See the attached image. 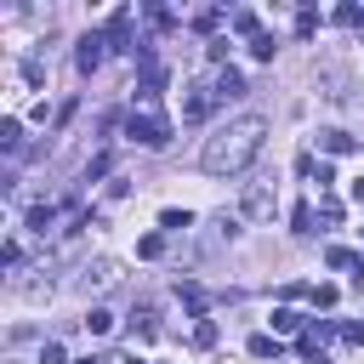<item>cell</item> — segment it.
<instances>
[{
	"label": "cell",
	"instance_id": "16",
	"mask_svg": "<svg viewBox=\"0 0 364 364\" xmlns=\"http://www.w3.org/2000/svg\"><path fill=\"white\" fill-rule=\"evenodd\" d=\"M216 341H222V330H216L210 318H199V324H193V347H216Z\"/></svg>",
	"mask_w": 364,
	"mask_h": 364
},
{
	"label": "cell",
	"instance_id": "9",
	"mask_svg": "<svg viewBox=\"0 0 364 364\" xmlns=\"http://www.w3.org/2000/svg\"><path fill=\"white\" fill-rule=\"evenodd\" d=\"M239 91H245V74L239 68H222L216 74V97H239Z\"/></svg>",
	"mask_w": 364,
	"mask_h": 364
},
{
	"label": "cell",
	"instance_id": "7",
	"mask_svg": "<svg viewBox=\"0 0 364 364\" xmlns=\"http://www.w3.org/2000/svg\"><path fill=\"white\" fill-rule=\"evenodd\" d=\"M228 23H233V34H250V40H256V34H267V28H262V17H256L250 6H239V11L228 17Z\"/></svg>",
	"mask_w": 364,
	"mask_h": 364
},
{
	"label": "cell",
	"instance_id": "18",
	"mask_svg": "<svg viewBox=\"0 0 364 364\" xmlns=\"http://www.w3.org/2000/svg\"><path fill=\"white\" fill-rule=\"evenodd\" d=\"M182 307H188L193 318H205V290H199V284H188V290H182Z\"/></svg>",
	"mask_w": 364,
	"mask_h": 364
},
{
	"label": "cell",
	"instance_id": "14",
	"mask_svg": "<svg viewBox=\"0 0 364 364\" xmlns=\"http://www.w3.org/2000/svg\"><path fill=\"white\" fill-rule=\"evenodd\" d=\"M279 336H250V358H279Z\"/></svg>",
	"mask_w": 364,
	"mask_h": 364
},
{
	"label": "cell",
	"instance_id": "6",
	"mask_svg": "<svg viewBox=\"0 0 364 364\" xmlns=\"http://www.w3.org/2000/svg\"><path fill=\"white\" fill-rule=\"evenodd\" d=\"M51 228H57V205H51V199H40V205H28V233H40V239H46Z\"/></svg>",
	"mask_w": 364,
	"mask_h": 364
},
{
	"label": "cell",
	"instance_id": "26",
	"mask_svg": "<svg viewBox=\"0 0 364 364\" xmlns=\"http://www.w3.org/2000/svg\"><path fill=\"white\" fill-rule=\"evenodd\" d=\"M40 364H63V341H46L40 347Z\"/></svg>",
	"mask_w": 364,
	"mask_h": 364
},
{
	"label": "cell",
	"instance_id": "19",
	"mask_svg": "<svg viewBox=\"0 0 364 364\" xmlns=\"http://www.w3.org/2000/svg\"><path fill=\"white\" fill-rule=\"evenodd\" d=\"M290 228H296V233H313V205H296V210H290Z\"/></svg>",
	"mask_w": 364,
	"mask_h": 364
},
{
	"label": "cell",
	"instance_id": "11",
	"mask_svg": "<svg viewBox=\"0 0 364 364\" xmlns=\"http://www.w3.org/2000/svg\"><path fill=\"white\" fill-rule=\"evenodd\" d=\"M318 148H324V154H347V148H353V136L330 125V131H318Z\"/></svg>",
	"mask_w": 364,
	"mask_h": 364
},
{
	"label": "cell",
	"instance_id": "29",
	"mask_svg": "<svg viewBox=\"0 0 364 364\" xmlns=\"http://www.w3.org/2000/svg\"><path fill=\"white\" fill-rule=\"evenodd\" d=\"M125 364H142V358H136V353H125Z\"/></svg>",
	"mask_w": 364,
	"mask_h": 364
},
{
	"label": "cell",
	"instance_id": "27",
	"mask_svg": "<svg viewBox=\"0 0 364 364\" xmlns=\"http://www.w3.org/2000/svg\"><path fill=\"white\" fill-rule=\"evenodd\" d=\"M353 205H364V176H358V182H353Z\"/></svg>",
	"mask_w": 364,
	"mask_h": 364
},
{
	"label": "cell",
	"instance_id": "22",
	"mask_svg": "<svg viewBox=\"0 0 364 364\" xmlns=\"http://www.w3.org/2000/svg\"><path fill=\"white\" fill-rule=\"evenodd\" d=\"M307 296H313V307H336V284H313Z\"/></svg>",
	"mask_w": 364,
	"mask_h": 364
},
{
	"label": "cell",
	"instance_id": "28",
	"mask_svg": "<svg viewBox=\"0 0 364 364\" xmlns=\"http://www.w3.org/2000/svg\"><path fill=\"white\" fill-rule=\"evenodd\" d=\"M74 364H108V358H74Z\"/></svg>",
	"mask_w": 364,
	"mask_h": 364
},
{
	"label": "cell",
	"instance_id": "8",
	"mask_svg": "<svg viewBox=\"0 0 364 364\" xmlns=\"http://www.w3.org/2000/svg\"><path fill=\"white\" fill-rule=\"evenodd\" d=\"M290 330H307V318H301L296 307H279V313H273V336H290Z\"/></svg>",
	"mask_w": 364,
	"mask_h": 364
},
{
	"label": "cell",
	"instance_id": "17",
	"mask_svg": "<svg viewBox=\"0 0 364 364\" xmlns=\"http://www.w3.org/2000/svg\"><path fill=\"white\" fill-rule=\"evenodd\" d=\"M159 228H165V233H182V228H193V216H188V210H165Z\"/></svg>",
	"mask_w": 364,
	"mask_h": 364
},
{
	"label": "cell",
	"instance_id": "4",
	"mask_svg": "<svg viewBox=\"0 0 364 364\" xmlns=\"http://www.w3.org/2000/svg\"><path fill=\"white\" fill-rule=\"evenodd\" d=\"M102 57H108V34H97V28H91V34L80 40V51H74V68H80V74H91V68H102Z\"/></svg>",
	"mask_w": 364,
	"mask_h": 364
},
{
	"label": "cell",
	"instance_id": "5",
	"mask_svg": "<svg viewBox=\"0 0 364 364\" xmlns=\"http://www.w3.org/2000/svg\"><path fill=\"white\" fill-rule=\"evenodd\" d=\"M210 108H216V85H188V97H182V119H210Z\"/></svg>",
	"mask_w": 364,
	"mask_h": 364
},
{
	"label": "cell",
	"instance_id": "12",
	"mask_svg": "<svg viewBox=\"0 0 364 364\" xmlns=\"http://www.w3.org/2000/svg\"><path fill=\"white\" fill-rule=\"evenodd\" d=\"M108 279H114V267H108V262H91V267L80 273V284H85V290H102Z\"/></svg>",
	"mask_w": 364,
	"mask_h": 364
},
{
	"label": "cell",
	"instance_id": "2",
	"mask_svg": "<svg viewBox=\"0 0 364 364\" xmlns=\"http://www.w3.org/2000/svg\"><path fill=\"white\" fill-rule=\"evenodd\" d=\"M125 136H131L136 148H165V142H171V125H165L159 114H148V108H131V119H125Z\"/></svg>",
	"mask_w": 364,
	"mask_h": 364
},
{
	"label": "cell",
	"instance_id": "15",
	"mask_svg": "<svg viewBox=\"0 0 364 364\" xmlns=\"http://www.w3.org/2000/svg\"><path fill=\"white\" fill-rule=\"evenodd\" d=\"M273 51H279L273 34H256V40H250V57H256V63H273Z\"/></svg>",
	"mask_w": 364,
	"mask_h": 364
},
{
	"label": "cell",
	"instance_id": "13",
	"mask_svg": "<svg viewBox=\"0 0 364 364\" xmlns=\"http://www.w3.org/2000/svg\"><path fill=\"white\" fill-rule=\"evenodd\" d=\"M85 330H91V336H108V330H114V313H108V307H91V313H85Z\"/></svg>",
	"mask_w": 364,
	"mask_h": 364
},
{
	"label": "cell",
	"instance_id": "21",
	"mask_svg": "<svg viewBox=\"0 0 364 364\" xmlns=\"http://www.w3.org/2000/svg\"><path fill=\"white\" fill-rule=\"evenodd\" d=\"M165 250V233H148V239H136V256H159Z\"/></svg>",
	"mask_w": 364,
	"mask_h": 364
},
{
	"label": "cell",
	"instance_id": "10",
	"mask_svg": "<svg viewBox=\"0 0 364 364\" xmlns=\"http://www.w3.org/2000/svg\"><path fill=\"white\" fill-rule=\"evenodd\" d=\"M0 148H6V154L23 148V119H0Z\"/></svg>",
	"mask_w": 364,
	"mask_h": 364
},
{
	"label": "cell",
	"instance_id": "3",
	"mask_svg": "<svg viewBox=\"0 0 364 364\" xmlns=\"http://www.w3.org/2000/svg\"><path fill=\"white\" fill-rule=\"evenodd\" d=\"M273 210H279L273 188H267V182H245V193H239V216H250V222H273Z\"/></svg>",
	"mask_w": 364,
	"mask_h": 364
},
{
	"label": "cell",
	"instance_id": "1",
	"mask_svg": "<svg viewBox=\"0 0 364 364\" xmlns=\"http://www.w3.org/2000/svg\"><path fill=\"white\" fill-rule=\"evenodd\" d=\"M262 142H267V119L262 114H239V119H228V125H216L205 136L199 165L210 176H239V171H250V159L262 154Z\"/></svg>",
	"mask_w": 364,
	"mask_h": 364
},
{
	"label": "cell",
	"instance_id": "25",
	"mask_svg": "<svg viewBox=\"0 0 364 364\" xmlns=\"http://www.w3.org/2000/svg\"><path fill=\"white\" fill-rule=\"evenodd\" d=\"M341 341L347 347H364V324H341Z\"/></svg>",
	"mask_w": 364,
	"mask_h": 364
},
{
	"label": "cell",
	"instance_id": "24",
	"mask_svg": "<svg viewBox=\"0 0 364 364\" xmlns=\"http://www.w3.org/2000/svg\"><path fill=\"white\" fill-rule=\"evenodd\" d=\"M216 23H222V11H193V28H199V34H210Z\"/></svg>",
	"mask_w": 364,
	"mask_h": 364
},
{
	"label": "cell",
	"instance_id": "23",
	"mask_svg": "<svg viewBox=\"0 0 364 364\" xmlns=\"http://www.w3.org/2000/svg\"><path fill=\"white\" fill-rule=\"evenodd\" d=\"M148 23H154V28H171V23H176V11H165V6H148Z\"/></svg>",
	"mask_w": 364,
	"mask_h": 364
},
{
	"label": "cell",
	"instance_id": "20",
	"mask_svg": "<svg viewBox=\"0 0 364 364\" xmlns=\"http://www.w3.org/2000/svg\"><path fill=\"white\" fill-rule=\"evenodd\" d=\"M318 222L336 228V222H341V205H336V199H318Z\"/></svg>",
	"mask_w": 364,
	"mask_h": 364
}]
</instances>
